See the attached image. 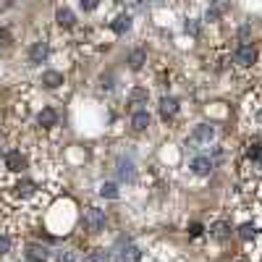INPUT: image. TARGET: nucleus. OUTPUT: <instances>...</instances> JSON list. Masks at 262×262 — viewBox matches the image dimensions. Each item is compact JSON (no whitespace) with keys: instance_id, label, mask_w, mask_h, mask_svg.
I'll return each mask as SVG.
<instances>
[{"instance_id":"dca6fc26","label":"nucleus","mask_w":262,"mask_h":262,"mask_svg":"<svg viewBox=\"0 0 262 262\" xmlns=\"http://www.w3.org/2000/svg\"><path fill=\"white\" fill-rule=\"evenodd\" d=\"M147 89H142V87H136V89H131V95H129V102L134 105V107H139V105H147Z\"/></svg>"},{"instance_id":"20e7f679","label":"nucleus","mask_w":262,"mask_h":262,"mask_svg":"<svg viewBox=\"0 0 262 262\" xmlns=\"http://www.w3.org/2000/svg\"><path fill=\"white\" fill-rule=\"evenodd\" d=\"M189 168H192V173H197V176H207V173H212L215 163L210 158H205V155H199V158H194L189 163Z\"/></svg>"},{"instance_id":"6e6552de","label":"nucleus","mask_w":262,"mask_h":262,"mask_svg":"<svg viewBox=\"0 0 262 262\" xmlns=\"http://www.w3.org/2000/svg\"><path fill=\"white\" fill-rule=\"evenodd\" d=\"M210 236H212L215 241H226V239L231 236V226H228L226 220L212 223V226H210Z\"/></svg>"},{"instance_id":"c756f323","label":"nucleus","mask_w":262,"mask_h":262,"mask_svg":"<svg viewBox=\"0 0 262 262\" xmlns=\"http://www.w3.org/2000/svg\"><path fill=\"white\" fill-rule=\"evenodd\" d=\"M239 34H241V40H246V37H249V26H241Z\"/></svg>"},{"instance_id":"f257e3e1","label":"nucleus","mask_w":262,"mask_h":262,"mask_svg":"<svg viewBox=\"0 0 262 262\" xmlns=\"http://www.w3.org/2000/svg\"><path fill=\"white\" fill-rule=\"evenodd\" d=\"M212 136H215V129L207 126V123H199V126L194 129V134L186 139V149H192V152L202 149V144H210V142H212Z\"/></svg>"},{"instance_id":"6ab92c4d","label":"nucleus","mask_w":262,"mask_h":262,"mask_svg":"<svg viewBox=\"0 0 262 262\" xmlns=\"http://www.w3.org/2000/svg\"><path fill=\"white\" fill-rule=\"evenodd\" d=\"M129 26H131V19L129 16H118L113 24H110V29L116 34H123V32H129Z\"/></svg>"},{"instance_id":"412c9836","label":"nucleus","mask_w":262,"mask_h":262,"mask_svg":"<svg viewBox=\"0 0 262 262\" xmlns=\"http://www.w3.org/2000/svg\"><path fill=\"white\" fill-rule=\"evenodd\" d=\"M100 194L107 197V199H116V197H118V186H116V183H102V186H100Z\"/></svg>"},{"instance_id":"5701e85b","label":"nucleus","mask_w":262,"mask_h":262,"mask_svg":"<svg viewBox=\"0 0 262 262\" xmlns=\"http://www.w3.org/2000/svg\"><path fill=\"white\" fill-rule=\"evenodd\" d=\"M244 241H249V239H254V226H249V223H246V226H241V234H239Z\"/></svg>"},{"instance_id":"ddd939ff","label":"nucleus","mask_w":262,"mask_h":262,"mask_svg":"<svg viewBox=\"0 0 262 262\" xmlns=\"http://www.w3.org/2000/svg\"><path fill=\"white\" fill-rule=\"evenodd\" d=\"M63 84V73H58V71H45L42 73V87H48V89H55Z\"/></svg>"},{"instance_id":"a211bd4d","label":"nucleus","mask_w":262,"mask_h":262,"mask_svg":"<svg viewBox=\"0 0 262 262\" xmlns=\"http://www.w3.org/2000/svg\"><path fill=\"white\" fill-rule=\"evenodd\" d=\"M147 63V53L144 50H134L131 55H129V66L131 68H142Z\"/></svg>"},{"instance_id":"f3484780","label":"nucleus","mask_w":262,"mask_h":262,"mask_svg":"<svg viewBox=\"0 0 262 262\" xmlns=\"http://www.w3.org/2000/svg\"><path fill=\"white\" fill-rule=\"evenodd\" d=\"M55 21H58L60 26L68 29V26H73V13H71L68 8H58V11H55Z\"/></svg>"},{"instance_id":"7c9ffc66","label":"nucleus","mask_w":262,"mask_h":262,"mask_svg":"<svg viewBox=\"0 0 262 262\" xmlns=\"http://www.w3.org/2000/svg\"><path fill=\"white\" fill-rule=\"evenodd\" d=\"M257 168H259V171H262V155L257 158Z\"/></svg>"},{"instance_id":"39448f33","label":"nucleus","mask_w":262,"mask_h":262,"mask_svg":"<svg viewBox=\"0 0 262 262\" xmlns=\"http://www.w3.org/2000/svg\"><path fill=\"white\" fill-rule=\"evenodd\" d=\"M257 60V50L252 48V45H241V48L236 50V63L239 66H252Z\"/></svg>"},{"instance_id":"b1692460","label":"nucleus","mask_w":262,"mask_h":262,"mask_svg":"<svg viewBox=\"0 0 262 262\" xmlns=\"http://www.w3.org/2000/svg\"><path fill=\"white\" fill-rule=\"evenodd\" d=\"M11 252V239L8 236H0V257Z\"/></svg>"},{"instance_id":"4be33fe9","label":"nucleus","mask_w":262,"mask_h":262,"mask_svg":"<svg viewBox=\"0 0 262 262\" xmlns=\"http://www.w3.org/2000/svg\"><path fill=\"white\" fill-rule=\"evenodd\" d=\"M118 173H121V178H134V171H131V163H121V168H118Z\"/></svg>"},{"instance_id":"4468645a","label":"nucleus","mask_w":262,"mask_h":262,"mask_svg":"<svg viewBox=\"0 0 262 262\" xmlns=\"http://www.w3.org/2000/svg\"><path fill=\"white\" fill-rule=\"evenodd\" d=\"M149 121H152V118H149L147 110H136V113L131 116V126H134L136 131H144V129L149 126Z\"/></svg>"},{"instance_id":"f8f14e48","label":"nucleus","mask_w":262,"mask_h":262,"mask_svg":"<svg viewBox=\"0 0 262 262\" xmlns=\"http://www.w3.org/2000/svg\"><path fill=\"white\" fill-rule=\"evenodd\" d=\"M176 113H178V100L176 97H163L160 100V116L163 118H171Z\"/></svg>"},{"instance_id":"0eeeda50","label":"nucleus","mask_w":262,"mask_h":262,"mask_svg":"<svg viewBox=\"0 0 262 262\" xmlns=\"http://www.w3.org/2000/svg\"><path fill=\"white\" fill-rule=\"evenodd\" d=\"M48 53H50L48 42L40 40V42H34V45H32V50H29V60H32V63H42V60L48 58Z\"/></svg>"},{"instance_id":"9d476101","label":"nucleus","mask_w":262,"mask_h":262,"mask_svg":"<svg viewBox=\"0 0 262 262\" xmlns=\"http://www.w3.org/2000/svg\"><path fill=\"white\" fill-rule=\"evenodd\" d=\"M55 121H58V113L53 110V107H42L40 110V116H37V123L42 129H50V126H55Z\"/></svg>"},{"instance_id":"1a4fd4ad","label":"nucleus","mask_w":262,"mask_h":262,"mask_svg":"<svg viewBox=\"0 0 262 262\" xmlns=\"http://www.w3.org/2000/svg\"><path fill=\"white\" fill-rule=\"evenodd\" d=\"M139 259H142V252H139V246H134V244H126L118 254V262H139Z\"/></svg>"},{"instance_id":"f03ea898","label":"nucleus","mask_w":262,"mask_h":262,"mask_svg":"<svg viewBox=\"0 0 262 262\" xmlns=\"http://www.w3.org/2000/svg\"><path fill=\"white\" fill-rule=\"evenodd\" d=\"M84 226H87L89 231H100V228H105V210L89 207V210L84 212Z\"/></svg>"},{"instance_id":"393cba45","label":"nucleus","mask_w":262,"mask_h":262,"mask_svg":"<svg viewBox=\"0 0 262 262\" xmlns=\"http://www.w3.org/2000/svg\"><path fill=\"white\" fill-rule=\"evenodd\" d=\"M79 6H82L84 11H95V8L100 6V0H79Z\"/></svg>"},{"instance_id":"423d86ee","label":"nucleus","mask_w":262,"mask_h":262,"mask_svg":"<svg viewBox=\"0 0 262 262\" xmlns=\"http://www.w3.org/2000/svg\"><path fill=\"white\" fill-rule=\"evenodd\" d=\"M13 194H16L19 199H29V197H34L37 194V186H34V181H19V183H13Z\"/></svg>"},{"instance_id":"2eb2a0df","label":"nucleus","mask_w":262,"mask_h":262,"mask_svg":"<svg viewBox=\"0 0 262 262\" xmlns=\"http://www.w3.org/2000/svg\"><path fill=\"white\" fill-rule=\"evenodd\" d=\"M259 155H262V139H259V136H252V139L246 142V158L257 160Z\"/></svg>"},{"instance_id":"7ed1b4c3","label":"nucleus","mask_w":262,"mask_h":262,"mask_svg":"<svg viewBox=\"0 0 262 262\" xmlns=\"http://www.w3.org/2000/svg\"><path fill=\"white\" fill-rule=\"evenodd\" d=\"M6 168H8L11 173H21L24 168H26V155H21L19 149L8 152V155H6Z\"/></svg>"},{"instance_id":"cd10ccee","label":"nucleus","mask_w":262,"mask_h":262,"mask_svg":"<svg viewBox=\"0 0 262 262\" xmlns=\"http://www.w3.org/2000/svg\"><path fill=\"white\" fill-rule=\"evenodd\" d=\"M13 6V0H0V11H6V8H11Z\"/></svg>"},{"instance_id":"c85d7f7f","label":"nucleus","mask_w":262,"mask_h":262,"mask_svg":"<svg viewBox=\"0 0 262 262\" xmlns=\"http://www.w3.org/2000/svg\"><path fill=\"white\" fill-rule=\"evenodd\" d=\"M199 234H202V226L194 223V226H192V236H199Z\"/></svg>"},{"instance_id":"a878e982","label":"nucleus","mask_w":262,"mask_h":262,"mask_svg":"<svg viewBox=\"0 0 262 262\" xmlns=\"http://www.w3.org/2000/svg\"><path fill=\"white\" fill-rule=\"evenodd\" d=\"M0 45H11V34L6 32V29H0Z\"/></svg>"},{"instance_id":"aec40b11","label":"nucleus","mask_w":262,"mask_h":262,"mask_svg":"<svg viewBox=\"0 0 262 262\" xmlns=\"http://www.w3.org/2000/svg\"><path fill=\"white\" fill-rule=\"evenodd\" d=\"M87 262H110V252H105V249H95L89 257H87Z\"/></svg>"},{"instance_id":"bb28decb","label":"nucleus","mask_w":262,"mask_h":262,"mask_svg":"<svg viewBox=\"0 0 262 262\" xmlns=\"http://www.w3.org/2000/svg\"><path fill=\"white\" fill-rule=\"evenodd\" d=\"M186 32H189V34H197V32H199V26H197L194 21H186Z\"/></svg>"},{"instance_id":"9b49d317","label":"nucleus","mask_w":262,"mask_h":262,"mask_svg":"<svg viewBox=\"0 0 262 262\" xmlns=\"http://www.w3.org/2000/svg\"><path fill=\"white\" fill-rule=\"evenodd\" d=\"M26 259L29 262H45V259H48V249L40 246V244H29L26 246Z\"/></svg>"}]
</instances>
